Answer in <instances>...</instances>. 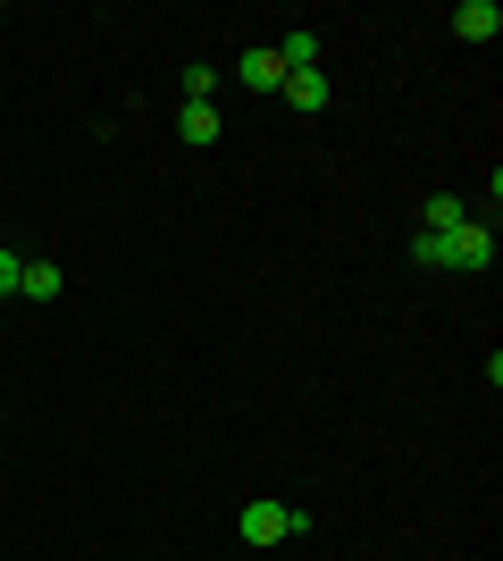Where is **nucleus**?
Segmentation results:
<instances>
[{"label": "nucleus", "instance_id": "1", "mask_svg": "<svg viewBox=\"0 0 503 561\" xmlns=\"http://www.w3.org/2000/svg\"><path fill=\"white\" fill-rule=\"evenodd\" d=\"M436 268L487 277V268H495V218H461L454 234H436Z\"/></svg>", "mask_w": 503, "mask_h": 561}, {"label": "nucleus", "instance_id": "10", "mask_svg": "<svg viewBox=\"0 0 503 561\" xmlns=\"http://www.w3.org/2000/svg\"><path fill=\"white\" fill-rule=\"evenodd\" d=\"M218 93V68H210V59H193V68H185V101H210Z\"/></svg>", "mask_w": 503, "mask_h": 561}, {"label": "nucleus", "instance_id": "7", "mask_svg": "<svg viewBox=\"0 0 503 561\" xmlns=\"http://www.w3.org/2000/svg\"><path fill=\"white\" fill-rule=\"evenodd\" d=\"M461 218H470V210H461V193H428V202H420V234H454Z\"/></svg>", "mask_w": 503, "mask_h": 561}, {"label": "nucleus", "instance_id": "9", "mask_svg": "<svg viewBox=\"0 0 503 561\" xmlns=\"http://www.w3.org/2000/svg\"><path fill=\"white\" fill-rule=\"evenodd\" d=\"M277 68H286V76L319 68V34H302V25H294V34H286V50H277Z\"/></svg>", "mask_w": 503, "mask_h": 561}, {"label": "nucleus", "instance_id": "4", "mask_svg": "<svg viewBox=\"0 0 503 561\" xmlns=\"http://www.w3.org/2000/svg\"><path fill=\"white\" fill-rule=\"evenodd\" d=\"M454 34H461V43H495V34H503V9H495V0H461V9H454Z\"/></svg>", "mask_w": 503, "mask_h": 561}, {"label": "nucleus", "instance_id": "11", "mask_svg": "<svg viewBox=\"0 0 503 561\" xmlns=\"http://www.w3.org/2000/svg\"><path fill=\"white\" fill-rule=\"evenodd\" d=\"M18 268H25L18 252H0V302H9V294H18Z\"/></svg>", "mask_w": 503, "mask_h": 561}, {"label": "nucleus", "instance_id": "6", "mask_svg": "<svg viewBox=\"0 0 503 561\" xmlns=\"http://www.w3.org/2000/svg\"><path fill=\"white\" fill-rule=\"evenodd\" d=\"M176 135H185L193 151H210L218 142V101H185V110H176Z\"/></svg>", "mask_w": 503, "mask_h": 561}, {"label": "nucleus", "instance_id": "8", "mask_svg": "<svg viewBox=\"0 0 503 561\" xmlns=\"http://www.w3.org/2000/svg\"><path fill=\"white\" fill-rule=\"evenodd\" d=\"M236 76L252 84V93H277V84H286V68H277V50H243V59H236Z\"/></svg>", "mask_w": 503, "mask_h": 561}, {"label": "nucleus", "instance_id": "5", "mask_svg": "<svg viewBox=\"0 0 503 561\" xmlns=\"http://www.w3.org/2000/svg\"><path fill=\"white\" fill-rule=\"evenodd\" d=\"M18 294H25V302H59V294H68L59 260H25V268H18Z\"/></svg>", "mask_w": 503, "mask_h": 561}, {"label": "nucleus", "instance_id": "3", "mask_svg": "<svg viewBox=\"0 0 503 561\" xmlns=\"http://www.w3.org/2000/svg\"><path fill=\"white\" fill-rule=\"evenodd\" d=\"M277 93H286V110L319 117V110H328V101H335V84H328V76H319V68H302V76H286V84H277Z\"/></svg>", "mask_w": 503, "mask_h": 561}, {"label": "nucleus", "instance_id": "12", "mask_svg": "<svg viewBox=\"0 0 503 561\" xmlns=\"http://www.w3.org/2000/svg\"><path fill=\"white\" fill-rule=\"evenodd\" d=\"M0 25H9V18H0Z\"/></svg>", "mask_w": 503, "mask_h": 561}, {"label": "nucleus", "instance_id": "2", "mask_svg": "<svg viewBox=\"0 0 503 561\" xmlns=\"http://www.w3.org/2000/svg\"><path fill=\"white\" fill-rule=\"evenodd\" d=\"M311 528V512H294V503H268V494H252L236 512V537L243 545H286V537H302Z\"/></svg>", "mask_w": 503, "mask_h": 561}]
</instances>
